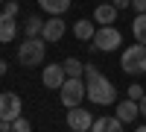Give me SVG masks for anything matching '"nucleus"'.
<instances>
[{
    "mask_svg": "<svg viewBox=\"0 0 146 132\" xmlns=\"http://www.w3.org/2000/svg\"><path fill=\"white\" fill-rule=\"evenodd\" d=\"M15 35H18V23H15V18L6 15V12H0V41L9 44Z\"/></svg>",
    "mask_w": 146,
    "mask_h": 132,
    "instance_id": "13",
    "label": "nucleus"
},
{
    "mask_svg": "<svg viewBox=\"0 0 146 132\" xmlns=\"http://www.w3.org/2000/svg\"><path fill=\"white\" fill-rule=\"evenodd\" d=\"M6 74V62H3V59H0V76H3Z\"/></svg>",
    "mask_w": 146,
    "mask_h": 132,
    "instance_id": "26",
    "label": "nucleus"
},
{
    "mask_svg": "<svg viewBox=\"0 0 146 132\" xmlns=\"http://www.w3.org/2000/svg\"><path fill=\"white\" fill-rule=\"evenodd\" d=\"M0 3H6V0H0Z\"/></svg>",
    "mask_w": 146,
    "mask_h": 132,
    "instance_id": "30",
    "label": "nucleus"
},
{
    "mask_svg": "<svg viewBox=\"0 0 146 132\" xmlns=\"http://www.w3.org/2000/svg\"><path fill=\"white\" fill-rule=\"evenodd\" d=\"M94 50L96 53H111L117 50L120 44H123V35H120V29H114V23H108V27H100L94 32Z\"/></svg>",
    "mask_w": 146,
    "mask_h": 132,
    "instance_id": "5",
    "label": "nucleus"
},
{
    "mask_svg": "<svg viewBox=\"0 0 146 132\" xmlns=\"http://www.w3.org/2000/svg\"><path fill=\"white\" fill-rule=\"evenodd\" d=\"M137 115H140L137 100H129V97H126V100H120V103H117V117H120L123 123H131Z\"/></svg>",
    "mask_w": 146,
    "mask_h": 132,
    "instance_id": "11",
    "label": "nucleus"
},
{
    "mask_svg": "<svg viewBox=\"0 0 146 132\" xmlns=\"http://www.w3.org/2000/svg\"><path fill=\"white\" fill-rule=\"evenodd\" d=\"M79 132H91V129H79Z\"/></svg>",
    "mask_w": 146,
    "mask_h": 132,
    "instance_id": "29",
    "label": "nucleus"
},
{
    "mask_svg": "<svg viewBox=\"0 0 146 132\" xmlns=\"http://www.w3.org/2000/svg\"><path fill=\"white\" fill-rule=\"evenodd\" d=\"M91 132H123V121L114 115V117H96L94 121V126H91Z\"/></svg>",
    "mask_w": 146,
    "mask_h": 132,
    "instance_id": "12",
    "label": "nucleus"
},
{
    "mask_svg": "<svg viewBox=\"0 0 146 132\" xmlns=\"http://www.w3.org/2000/svg\"><path fill=\"white\" fill-rule=\"evenodd\" d=\"M0 132H3V121H0Z\"/></svg>",
    "mask_w": 146,
    "mask_h": 132,
    "instance_id": "28",
    "label": "nucleus"
},
{
    "mask_svg": "<svg viewBox=\"0 0 146 132\" xmlns=\"http://www.w3.org/2000/svg\"><path fill=\"white\" fill-rule=\"evenodd\" d=\"M117 12H120V9H117L114 3H100V6L94 9V21L100 23V27H108V23L117 21Z\"/></svg>",
    "mask_w": 146,
    "mask_h": 132,
    "instance_id": "10",
    "label": "nucleus"
},
{
    "mask_svg": "<svg viewBox=\"0 0 146 132\" xmlns=\"http://www.w3.org/2000/svg\"><path fill=\"white\" fill-rule=\"evenodd\" d=\"M137 106H140V115L146 117V97H143V100H137Z\"/></svg>",
    "mask_w": 146,
    "mask_h": 132,
    "instance_id": "25",
    "label": "nucleus"
},
{
    "mask_svg": "<svg viewBox=\"0 0 146 132\" xmlns=\"http://www.w3.org/2000/svg\"><path fill=\"white\" fill-rule=\"evenodd\" d=\"M38 6L47 12V15H58V18H62L64 12L70 9V0H38Z\"/></svg>",
    "mask_w": 146,
    "mask_h": 132,
    "instance_id": "15",
    "label": "nucleus"
},
{
    "mask_svg": "<svg viewBox=\"0 0 146 132\" xmlns=\"http://www.w3.org/2000/svg\"><path fill=\"white\" fill-rule=\"evenodd\" d=\"M44 56H47V41L41 38H23V44L18 47V62L23 68H35V65H41L44 62Z\"/></svg>",
    "mask_w": 146,
    "mask_h": 132,
    "instance_id": "2",
    "label": "nucleus"
},
{
    "mask_svg": "<svg viewBox=\"0 0 146 132\" xmlns=\"http://www.w3.org/2000/svg\"><path fill=\"white\" fill-rule=\"evenodd\" d=\"M120 68H123L129 76H143L146 74V44L126 47L123 56H120Z\"/></svg>",
    "mask_w": 146,
    "mask_h": 132,
    "instance_id": "4",
    "label": "nucleus"
},
{
    "mask_svg": "<svg viewBox=\"0 0 146 132\" xmlns=\"http://www.w3.org/2000/svg\"><path fill=\"white\" fill-rule=\"evenodd\" d=\"M21 109H23V103H21L18 94H12V91L0 94V121L12 123L15 117H21Z\"/></svg>",
    "mask_w": 146,
    "mask_h": 132,
    "instance_id": "6",
    "label": "nucleus"
},
{
    "mask_svg": "<svg viewBox=\"0 0 146 132\" xmlns=\"http://www.w3.org/2000/svg\"><path fill=\"white\" fill-rule=\"evenodd\" d=\"M88 100L96 103V106H111L117 103V88H114V82L102 76V74H96V76H88Z\"/></svg>",
    "mask_w": 146,
    "mask_h": 132,
    "instance_id": "1",
    "label": "nucleus"
},
{
    "mask_svg": "<svg viewBox=\"0 0 146 132\" xmlns=\"http://www.w3.org/2000/svg\"><path fill=\"white\" fill-rule=\"evenodd\" d=\"M64 79H67V70H64V65H47L44 68V76H41V82L47 88H62L64 85Z\"/></svg>",
    "mask_w": 146,
    "mask_h": 132,
    "instance_id": "8",
    "label": "nucleus"
},
{
    "mask_svg": "<svg viewBox=\"0 0 146 132\" xmlns=\"http://www.w3.org/2000/svg\"><path fill=\"white\" fill-rule=\"evenodd\" d=\"M135 132H146V123H143V126H137V129H135Z\"/></svg>",
    "mask_w": 146,
    "mask_h": 132,
    "instance_id": "27",
    "label": "nucleus"
},
{
    "mask_svg": "<svg viewBox=\"0 0 146 132\" xmlns=\"http://www.w3.org/2000/svg\"><path fill=\"white\" fill-rule=\"evenodd\" d=\"M131 32H135L137 44H146V12H143V15H137L135 21H131Z\"/></svg>",
    "mask_w": 146,
    "mask_h": 132,
    "instance_id": "17",
    "label": "nucleus"
},
{
    "mask_svg": "<svg viewBox=\"0 0 146 132\" xmlns=\"http://www.w3.org/2000/svg\"><path fill=\"white\" fill-rule=\"evenodd\" d=\"M12 132H32V123L21 115V117H15V121H12Z\"/></svg>",
    "mask_w": 146,
    "mask_h": 132,
    "instance_id": "19",
    "label": "nucleus"
},
{
    "mask_svg": "<svg viewBox=\"0 0 146 132\" xmlns=\"http://www.w3.org/2000/svg\"><path fill=\"white\" fill-rule=\"evenodd\" d=\"M58 97H62V106H64V109L82 106V100L88 97V82H82V76H67L64 85L58 88Z\"/></svg>",
    "mask_w": 146,
    "mask_h": 132,
    "instance_id": "3",
    "label": "nucleus"
},
{
    "mask_svg": "<svg viewBox=\"0 0 146 132\" xmlns=\"http://www.w3.org/2000/svg\"><path fill=\"white\" fill-rule=\"evenodd\" d=\"M143 97H146L143 85H137V82H135V85H129V100H143Z\"/></svg>",
    "mask_w": 146,
    "mask_h": 132,
    "instance_id": "20",
    "label": "nucleus"
},
{
    "mask_svg": "<svg viewBox=\"0 0 146 132\" xmlns=\"http://www.w3.org/2000/svg\"><path fill=\"white\" fill-rule=\"evenodd\" d=\"M94 32H96L94 21H85V18H79L76 23H73V35H76L79 41H94Z\"/></svg>",
    "mask_w": 146,
    "mask_h": 132,
    "instance_id": "14",
    "label": "nucleus"
},
{
    "mask_svg": "<svg viewBox=\"0 0 146 132\" xmlns=\"http://www.w3.org/2000/svg\"><path fill=\"white\" fill-rule=\"evenodd\" d=\"M41 32H44V21L38 15H29L27 23H23V35H27V38H38Z\"/></svg>",
    "mask_w": 146,
    "mask_h": 132,
    "instance_id": "16",
    "label": "nucleus"
},
{
    "mask_svg": "<svg viewBox=\"0 0 146 132\" xmlns=\"http://www.w3.org/2000/svg\"><path fill=\"white\" fill-rule=\"evenodd\" d=\"M96 74H100V68H96V65H85V76H96Z\"/></svg>",
    "mask_w": 146,
    "mask_h": 132,
    "instance_id": "23",
    "label": "nucleus"
},
{
    "mask_svg": "<svg viewBox=\"0 0 146 132\" xmlns=\"http://www.w3.org/2000/svg\"><path fill=\"white\" fill-rule=\"evenodd\" d=\"M111 3H114L117 9H129V6H131V0H111Z\"/></svg>",
    "mask_w": 146,
    "mask_h": 132,
    "instance_id": "24",
    "label": "nucleus"
},
{
    "mask_svg": "<svg viewBox=\"0 0 146 132\" xmlns=\"http://www.w3.org/2000/svg\"><path fill=\"white\" fill-rule=\"evenodd\" d=\"M67 126H70L73 132L91 129V126H94V115L85 109V106H73V109H67Z\"/></svg>",
    "mask_w": 146,
    "mask_h": 132,
    "instance_id": "7",
    "label": "nucleus"
},
{
    "mask_svg": "<svg viewBox=\"0 0 146 132\" xmlns=\"http://www.w3.org/2000/svg\"><path fill=\"white\" fill-rule=\"evenodd\" d=\"M64 21L58 18V15H53L50 21H44V32H41V38L44 41H62V35H64Z\"/></svg>",
    "mask_w": 146,
    "mask_h": 132,
    "instance_id": "9",
    "label": "nucleus"
},
{
    "mask_svg": "<svg viewBox=\"0 0 146 132\" xmlns=\"http://www.w3.org/2000/svg\"><path fill=\"white\" fill-rule=\"evenodd\" d=\"M18 9H21V3H15V0H6V3H3V12H6V15H12V18L18 15Z\"/></svg>",
    "mask_w": 146,
    "mask_h": 132,
    "instance_id": "21",
    "label": "nucleus"
},
{
    "mask_svg": "<svg viewBox=\"0 0 146 132\" xmlns=\"http://www.w3.org/2000/svg\"><path fill=\"white\" fill-rule=\"evenodd\" d=\"M62 65H64V70H67V76H82V70H85V65L79 62V59H73V56L64 59Z\"/></svg>",
    "mask_w": 146,
    "mask_h": 132,
    "instance_id": "18",
    "label": "nucleus"
},
{
    "mask_svg": "<svg viewBox=\"0 0 146 132\" xmlns=\"http://www.w3.org/2000/svg\"><path fill=\"white\" fill-rule=\"evenodd\" d=\"M131 9H135L137 15H143L146 12V0H131Z\"/></svg>",
    "mask_w": 146,
    "mask_h": 132,
    "instance_id": "22",
    "label": "nucleus"
}]
</instances>
